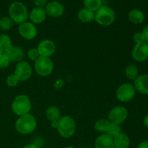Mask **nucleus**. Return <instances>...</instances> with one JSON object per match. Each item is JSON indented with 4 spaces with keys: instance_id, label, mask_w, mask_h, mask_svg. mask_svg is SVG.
<instances>
[{
    "instance_id": "obj_1",
    "label": "nucleus",
    "mask_w": 148,
    "mask_h": 148,
    "mask_svg": "<svg viewBox=\"0 0 148 148\" xmlns=\"http://www.w3.org/2000/svg\"><path fill=\"white\" fill-rule=\"evenodd\" d=\"M37 120L31 114H27L18 116L14 124L16 131L23 135L30 134L37 127Z\"/></svg>"
},
{
    "instance_id": "obj_2",
    "label": "nucleus",
    "mask_w": 148,
    "mask_h": 148,
    "mask_svg": "<svg viewBox=\"0 0 148 148\" xmlns=\"http://www.w3.org/2000/svg\"><path fill=\"white\" fill-rule=\"evenodd\" d=\"M9 17L12 20L14 23L21 24L27 21L29 18V12L25 4L19 1H13L9 7Z\"/></svg>"
},
{
    "instance_id": "obj_3",
    "label": "nucleus",
    "mask_w": 148,
    "mask_h": 148,
    "mask_svg": "<svg viewBox=\"0 0 148 148\" xmlns=\"http://www.w3.org/2000/svg\"><path fill=\"white\" fill-rule=\"evenodd\" d=\"M12 112L17 116L29 114L32 108V103L27 95L20 94L13 100L11 106Z\"/></svg>"
},
{
    "instance_id": "obj_4",
    "label": "nucleus",
    "mask_w": 148,
    "mask_h": 148,
    "mask_svg": "<svg viewBox=\"0 0 148 148\" xmlns=\"http://www.w3.org/2000/svg\"><path fill=\"white\" fill-rule=\"evenodd\" d=\"M116 20V13L111 7L102 5L95 12V21L101 26H109Z\"/></svg>"
},
{
    "instance_id": "obj_5",
    "label": "nucleus",
    "mask_w": 148,
    "mask_h": 148,
    "mask_svg": "<svg viewBox=\"0 0 148 148\" xmlns=\"http://www.w3.org/2000/svg\"><path fill=\"white\" fill-rule=\"evenodd\" d=\"M56 130L62 138H70L75 134L76 131L75 120L69 116H62L59 119Z\"/></svg>"
},
{
    "instance_id": "obj_6",
    "label": "nucleus",
    "mask_w": 148,
    "mask_h": 148,
    "mask_svg": "<svg viewBox=\"0 0 148 148\" xmlns=\"http://www.w3.org/2000/svg\"><path fill=\"white\" fill-rule=\"evenodd\" d=\"M53 67V62L50 57L40 56L34 62L35 72L40 77H48L51 75Z\"/></svg>"
},
{
    "instance_id": "obj_7",
    "label": "nucleus",
    "mask_w": 148,
    "mask_h": 148,
    "mask_svg": "<svg viewBox=\"0 0 148 148\" xmlns=\"http://www.w3.org/2000/svg\"><path fill=\"white\" fill-rule=\"evenodd\" d=\"M135 94L136 90L133 84L126 82L118 87L116 92V96L120 102L127 103L132 101Z\"/></svg>"
},
{
    "instance_id": "obj_8",
    "label": "nucleus",
    "mask_w": 148,
    "mask_h": 148,
    "mask_svg": "<svg viewBox=\"0 0 148 148\" xmlns=\"http://www.w3.org/2000/svg\"><path fill=\"white\" fill-rule=\"evenodd\" d=\"M128 116L129 111L125 106H116L110 110L108 115V119L111 123L120 125L127 119Z\"/></svg>"
},
{
    "instance_id": "obj_9",
    "label": "nucleus",
    "mask_w": 148,
    "mask_h": 148,
    "mask_svg": "<svg viewBox=\"0 0 148 148\" xmlns=\"http://www.w3.org/2000/svg\"><path fill=\"white\" fill-rule=\"evenodd\" d=\"M14 75L18 78L20 82H25L31 77L33 75V67L26 61H21L16 64Z\"/></svg>"
},
{
    "instance_id": "obj_10",
    "label": "nucleus",
    "mask_w": 148,
    "mask_h": 148,
    "mask_svg": "<svg viewBox=\"0 0 148 148\" xmlns=\"http://www.w3.org/2000/svg\"><path fill=\"white\" fill-rule=\"evenodd\" d=\"M18 33L23 38L30 40L37 36L38 30L36 25L31 22L26 21L19 25Z\"/></svg>"
},
{
    "instance_id": "obj_11",
    "label": "nucleus",
    "mask_w": 148,
    "mask_h": 148,
    "mask_svg": "<svg viewBox=\"0 0 148 148\" xmlns=\"http://www.w3.org/2000/svg\"><path fill=\"white\" fill-rule=\"evenodd\" d=\"M133 59L137 62H145L148 59V43L145 41L135 43L132 51Z\"/></svg>"
},
{
    "instance_id": "obj_12",
    "label": "nucleus",
    "mask_w": 148,
    "mask_h": 148,
    "mask_svg": "<svg viewBox=\"0 0 148 148\" xmlns=\"http://www.w3.org/2000/svg\"><path fill=\"white\" fill-rule=\"evenodd\" d=\"M37 49L40 56L51 57L54 54L56 50V43L50 39H44L39 42Z\"/></svg>"
},
{
    "instance_id": "obj_13",
    "label": "nucleus",
    "mask_w": 148,
    "mask_h": 148,
    "mask_svg": "<svg viewBox=\"0 0 148 148\" xmlns=\"http://www.w3.org/2000/svg\"><path fill=\"white\" fill-rule=\"evenodd\" d=\"M45 10L47 16L53 18L62 17L65 11V8L63 4L59 1L53 0L49 1L47 5L45 7Z\"/></svg>"
},
{
    "instance_id": "obj_14",
    "label": "nucleus",
    "mask_w": 148,
    "mask_h": 148,
    "mask_svg": "<svg viewBox=\"0 0 148 148\" xmlns=\"http://www.w3.org/2000/svg\"><path fill=\"white\" fill-rule=\"evenodd\" d=\"M3 53L7 56L10 63H18L23 61L25 56V52L22 48L18 46H12L11 47L4 50Z\"/></svg>"
},
{
    "instance_id": "obj_15",
    "label": "nucleus",
    "mask_w": 148,
    "mask_h": 148,
    "mask_svg": "<svg viewBox=\"0 0 148 148\" xmlns=\"http://www.w3.org/2000/svg\"><path fill=\"white\" fill-rule=\"evenodd\" d=\"M46 17H47V14L44 8L34 7L29 12V19L30 22L34 25L43 23L46 19Z\"/></svg>"
},
{
    "instance_id": "obj_16",
    "label": "nucleus",
    "mask_w": 148,
    "mask_h": 148,
    "mask_svg": "<svg viewBox=\"0 0 148 148\" xmlns=\"http://www.w3.org/2000/svg\"><path fill=\"white\" fill-rule=\"evenodd\" d=\"M133 85L136 91L143 95H148V75H139L134 80Z\"/></svg>"
},
{
    "instance_id": "obj_17",
    "label": "nucleus",
    "mask_w": 148,
    "mask_h": 148,
    "mask_svg": "<svg viewBox=\"0 0 148 148\" xmlns=\"http://www.w3.org/2000/svg\"><path fill=\"white\" fill-rule=\"evenodd\" d=\"M95 148H114L113 137L107 134H101L96 137Z\"/></svg>"
},
{
    "instance_id": "obj_18",
    "label": "nucleus",
    "mask_w": 148,
    "mask_h": 148,
    "mask_svg": "<svg viewBox=\"0 0 148 148\" xmlns=\"http://www.w3.org/2000/svg\"><path fill=\"white\" fill-rule=\"evenodd\" d=\"M114 148H129L130 146V139L127 134L120 132L113 137Z\"/></svg>"
},
{
    "instance_id": "obj_19",
    "label": "nucleus",
    "mask_w": 148,
    "mask_h": 148,
    "mask_svg": "<svg viewBox=\"0 0 148 148\" xmlns=\"http://www.w3.org/2000/svg\"><path fill=\"white\" fill-rule=\"evenodd\" d=\"M145 14L142 10L138 9H133L128 13V19L134 25H140L145 21Z\"/></svg>"
},
{
    "instance_id": "obj_20",
    "label": "nucleus",
    "mask_w": 148,
    "mask_h": 148,
    "mask_svg": "<svg viewBox=\"0 0 148 148\" xmlns=\"http://www.w3.org/2000/svg\"><path fill=\"white\" fill-rule=\"evenodd\" d=\"M77 18L83 23H90L95 20V12L84 7L79 10L77 12Z\"/></svg>"
},
{
    "instance_id": "obj_21",
    "label": "nucleus",
    "mask_w": 148,
    "mask_h": 148,
    "mask_svg": "<svg viewBox=\"0 0 148 148\" xmlns=\"http://www.w3.org/2000/svg\"><path fill=\"white\" fill-rule=\"evenodd\" d=\"M46 116L50 121H59L62 117V114L58 107L55 106H51L46 110Z\"/></svg>"
},
{
    "instance_id": "obj_22",
    "label": "nucleus",
    "mask_w": 148,
    "mask_h": 148,
    "mask_svg": "<svg viewBox=\"0 0 148 148\" xmlns=\"http://www.w3.org/2000/svg\"><path fill=\"white\" fill-rule=\"evenodd\" d=\"M110 124H111V122L108 121V119H101L95 121V124H94V129L95 131L98 132H101L102 134H106Z\"/></svg>"
},
{
    "instance_id": "obj_23",
    "label": "nucleus",
    "mask_w": 148,
    "mask_h": 148,
    "mask_svg": "<svg viewBox=\"0 0 148 148\" xmlns=\"http://www.w3.org/2000/svg\"><path fill=\"white\" fill-rule=\"evenodd\" d=\"M125 75L130 80H134L139 76V70L135 64H129L125 68Z\"/></svg>"
},
{
    "instance_id": "obj_24",
    "label": "nucleus",
    "mask_w": 148,
    "mask_h": 148,
    "mask_svg": "<svg viewBox=\"0 0 148 148\" xmlns=\"http://www.w3.org/2000/svg\"><path fill=\"white\" fill-rule=\"evenodd\" d=\"M14 24V22L9 16H4L0 18V30L4 31L11 30Z\"/></svg>"
},
{
    "instance_id": "obj_25",
    "label": "nucleus",
    "mask_w": 148,
    "mask_h": 148,
    "mask_svg": "<svg viewBox=\"0 0 148 148\" xmlns=\"http://www.w3.org/2000/svg\"><path fill=\"white\" fill-rule=\"evenodd\" d=\"M83 4L85 8L95 12L103 5L101 0H83Z\"/></svg>"
},
{
    "instance_id": "obj_26",
    "label": "nucleus",
    "mask_w": 148,
    "mask_h": 148,
    "mask_svg": "<svg viewBox=\"0 0 148 148\" xmlns=\"http://www.w3.org/2000/svg\"><path fill=\"white\" fill-rule=\"evenodd\" d=\"M12 46V42L10 36L7 34H0V46L3 49V50L8 49Z\"/></svg>"
},
{
    "instance_id": "obj_27",
    "label": "nucleus",
    "mask_w": 148,
    "mask_h": 148,
    "mask_svg": "<svg viewBox=\"0 0 148 148\" xmlns=\"http://www.w3.org/2000/svg\"><path fill=\"white\" fill-rule=\"evenodd\" d=\"M120 132H121V127H120V125L111 123L106 134H108L109 136H111V137H114V136H116V134H118Z\"/></svg>"
},
{
    "instance_id": "obj_28",
    "label": "nucleus",
    "mask_w": 148,
    "mask_h": 148,
    "mask_svg": "<svg viewBox=\"0 0 148 148\" xmlns=\"http://www.w3.org/2000/svg\"><path fill=\"white\" fill-rule=\"evenodd\" d=\"M6 83L10 88H15L20 83V80L13 73L7 76V79H6Z\"/></svg>"
},
{
    "instance_id": "obj_29",
    "label": "nucleus",
    "mask_w": 148,
    "mask_h": 148,
    "mask_svg": "<svg viewBox=\"0 0 148 148\" xmlns=\"http://www.w3.org/2000/svg\"><path fill=\"white\" fill-rule=\"evenodd\" d=\"M40 54L38 51L37 48H30L28 51H27V57L30 60L33 61V62H36L39 57H40Z\"/></svg>"
},
{
    "instance_id": "obj_30",
    "label": "nucleus",
    "mask_w": 148,
    "mask_h": 148,
    "mask_svg": "<svg viewBox=\"0 0 148 148\" xmlns=\"http://www.w3.org/2000/svg\"><path fill=\"white\" fill-rule=\"evenodd\" d=\"M10 62L7 56L4 53L0 54V69H5L8 67Z\"/></svg>"
},
{
    "instance_id": "obj_31",
    "label": "nucleus",
    "mask_w": 148,
    "mask_h": 148,
    "mask_svg": "<svg viewBox=\"0 0 148 148\" xmlns=\"http://www.w3.org/2000/svg\"><path fill=\"white\" fill-rule=\"evenodd\" d=\"M33 4L35 7H39V8H44L47 5L49 1L48 0H33Z\"/></svg>"
},
{
    "instance_id": "obj_32",
    "label": "nucleus",
    "mask_w": 148,
    "mask_h": 148,
    "mask_svg": "<svg viewBox=\"0 0 148 148\" xmlns=\"http://www.w3.org/2000/svg\"><path fill=\"white\" fill-rule=\"evenodd\" d=\"M133 40H134V42L135 43L143 41L141 32H136V33H134V35H133Z\"/></svg>"
},
{
    "instance_id": "obj_33",
    "label": "nucleus",
    "mask_w": 148,
    "mask_h": 148,
    "mask_svg": "<svg viewBox=\"0 0 148 148\" xmlns=\"http://www.w3.org/2000/svg\"><path fill=\"white\" fill-rule=\"evenodd\" d=\"M142 37H143V41L148 43V25L145 26L141 32Z\"/></svg>"
},
{
    "instance_id": "obj_34",
    "label": "nucleus",
    "mask_w": 148,
    "mask_h": 148,
    "mask_svg": "<svg viewBox=\"0 0 148 148\" xmlns=\"http://www.w3.org/2000/svg\"><path fill=\"white\" fill-rule=\"evenodd\" d=\"M64 79H58L55 81L53 86H54V88L56 89H60V88H62L64 86Z\"/></svg>"
},
{
    "instance_id": "obj_35",
    "label": "nucleus",
    "mask_w": 148,
    "mask_h": 148,
    "mask_svg": "<svg viewBox=\"0 0 148 148\" xmlns=\"http://www.w3.org/2000/svg\"><path fill=\"white\" fill-rule=\"evenodd\" d=\"M137 148H148V140L140 143Z\"/></svg>"
},
{
    "instance_id": "obj_36",
    "label": "nucleus",
    "mask_w": 148,
    "mask_h": 148,
    "mask_svg": "<svg viewBox=\"0 0 148 148\" xmlns=\"http://www.w3.org/2000/svg\"><path fill=\"white\" fill-rule=\"evenodd\" d=\"M58 124H59V121H51V127L53 129H57Z\"/></svg>"
},
{
    "instance_id": "obj_37",
    "label": "nucleus",
    "mask_w": 148,
    "mask_h": 148,
    "mask_svg": "<svg viewBox=\"0 0 148 148\" xmlns=\"http://www.w3.org/2000/svg\"><path fill=\"white\" fill-rule=\"evenodd\" d=\"M143 124H144L145 127L148 129V114H147V115L144 117V119H143Z\"/></svg>"
},
{
    "instance_id": "obj_38",
    "label": "nucleus",
    "mask_w": 148,
    "mask_h": 148,
    "mask_svg": "<svg viewBox=\"0 0 148 148\" xmlns=\"http://www.w3.org/2000/svg\"><path fill=\"white\" fill-rule=\"evenodd\" d=\"M23 148H39V147L34 144H30V145H27L24 146Z\"/></svg>"
},
{
    "instance_id": "obj_39",
    "label": "nucleus",
    "mask_w": 148,
    "mask_h": 148,
    "mask_svg": "<svg viewBox=\"0 0 148 148\" xmlns=\"http://www.w3.org/2000/svg\"><path fill=\"white\" fill-rule=\"evenodd\" d=\"M3 51H4V50H3L2 48H1V46H0V54H1V53H2Z\"/></svg>"
},
{
    "instance_id": "obj_40",
    "label": "nucleus",
    "mask_w": 148,
    "mask_h": 148,
    "mask_svg": "<svg viewBox=\"0 0 148 148\" xmlns=\"http://www.w3.org/2000/svg\"><path fill=\"white\" fill-rule=\"evenodd\" d=\"M65 148H75V147H74L73 146H68V147H65Z\"/></svg>"
},
{
    "instance_id": "obj_41",
    "label": "nucleus",
    "mask_w": 148,
    "mask_h": 148,
    "mask_svg": "<svg viewBox=\"0 0 148 148\" xmlns=\"http://www.w3.org/2000/svg\"><path fill=\"white\" fill-rule=\"evenodd\" d=\"M82 148H88V147H82Z\"/></svg>"
},
{
    "instance_id": "obj_42",
    "label": "nucleus",
    "mask_w": 148,
    "mask_h": 148,
    "mask_svg": "<svg viewBox=\"0 0 148 148\" xmlns=\"http://www.w3.org/2000/svg\"><path fill=\"white\" fill-rule=\"evenodd\" d=\"M51 148H56V147H51Z\"/></svg>"
},
{
    "instance_id": "obj_43",
    "label": "nucleus",
    "mask_w": 148,
    "mask_h": 148,
    "mask_svg": "<svg viewBox=\"0 0 148 148\" xmlns=\"http://www.w3.org/2000/svg\"><path fill=\"white\" fill-rule=\"evenodd\" d=\"M101 1H102V2H103V0H101Z\"/></svg>"
}]
</instances>
